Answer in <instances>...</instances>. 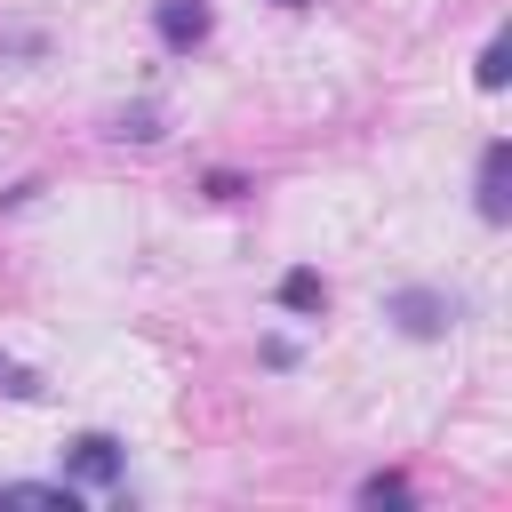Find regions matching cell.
I'll use <instances>...</instances> for the list:
<instances>
[{"instance_id":"obj_8","label":"cell","mask_w":512,"mask_h":512,"mask_svg":"<svg viewBox=\"0 0 512 512\" xmlns=\"http://www.w3.org/2000/svg\"><path fill=\"white\" fill-rule=\"evenodd\" d=\"M112 136H120V144H152V136H160V112H152V104H128V112H112Z\"/></svg>"},{"instance_id":"obj_4","label":"cell","mask_w":512,"mask_h":512,"mask_svg":"<svg viewBox=\"0 0 512 512\" xmlns=\"http://www.w3.org/2000/svg\"><path fill=\"white\" fill-rule=\"evenodd\" d=\"M504 168H512V144L496 136V144L480 152V192H472V208H480V224H504V216H512V200H504Z\"/></svg>"},{"instance_id":"obj_1","label":"cell","mask_w":512,"mask_h":512,"mask_svg":"<svg viewBox=\"0 0 512 512\" xmlns=\"http://www.w3.org/2000/svg\"><path fill=\"white\" fill-rule=\"evenodd\" d=\"M120 464H128V456H120L112 432H80V440L64 448V480H72V488H112Z\"/></svg>"},{"instance_id":"obj_5","label":"cell","mask_w":512,"mask_h":512,"mask_svg":"<svg viewBox=\"0 0 512 512\" xmlns=\"http://www.w3.org/2000/svg\"><path fill=\"white\" fill-rule=\"evenodd\" d=\"M0 504H48V512H72V504H80V488H72V480H8V488H0Z\"/></svg>"},{"instance_id":"obj_10","label":"cell","mask_w":512,"mask_h":512,"mask_svg":"<svg viewBox=\"0 0 512 512\" xmlns=\"http://www.w3.org/2000/svg\"><path fill=\"white\" fill-rule=\"evenodd\" d=\"M32 56H48V32H32V24L0 32V64H32Z\"/></svg>"},{"instance_id":"obj_12","label":"cell","mask_w":512,"mask_h":512,"mask_svg":"<svg viewBox=\"0 0 512 512\" xmlns=\"http://www.w3.org/2000/svg\"><path fill=\"white\" fill-rule=\"evenodd\" d=\"M280 8H304V0H280Z\"/></svg>"},{"instance_id":"obj_2","label":"cell","mask_w":512,"mask_h":512,"mask_svg":"<svg viewBox=\"0 0 512 512\" xmlns=\"http://www.w3.org/2000/svg\"><path fill=\"white\" fill-rule=\"evenodd\" d=\"M384 312H392L408 336H440V328H456V296H440V288H400Z\"/></svg>"},{"instance_id":"obj_9","label":"cell","mask_w":512,"mask_h":512,"mask_svg":"<svg viewBox=\"0 0 512 512\" xmlns=\"http://www.w3.org/2000/svg\"><path fill=\"white\" fill-rule=\"evenodd\" d=\"M360 504H368V512H384V504L400 512V504H408V480H400V472H368V480H360Z\"/></svg>"},{"instance_id":"obj_3","label":"cell","mask_w":512,"mask_h":512,"mask_svg":"<svg viewBox=\"0 0 512 512\" xmlns=\"http://www.w3.org/2000/svg\"><path fill=\"white\" fill-rule=\"evenodd\" d=\"M208 24H216V16H208V0H160V8H152V32H160L168 48H200V40H208Z\"/></svg>"},{"instance_id":"obj_7","label":"cell","mask_w":512,"mask_h":512,"mask_svg":"<svg viewBox=\"0 0 512 512\" xmlns=\"http://www.w3.org/2000/svg\"><path fill=\"white\" fill-rule=\"evenodd\" d=\"M504 72H512V40L496 32V40L480 48V64H472V88H488V96H496V88H504Z\"/></svg>"},{"instance_id":"obj_6","label":"cell","mask_w":512,"mask_h":512,"mask_svg":"<svg viewBox=\"0 0 512 512\" xmlns=\"http://www.w3.org/2000/svg\"><path fill=\"white\" fill-rule=\"evenodd\" d=\"M280 304H288V312H320V304H328V280L296 264V272H280Z\"/></svg>"},{"instance_id":"obj_11","label":"cell","mask_w":512,"mask_h":512,"mask_svg":"<svg viewBox=\"0 0 512 512\" xmlns=\"http://www.w3.org/2000/svg\"><path fill=\"white\" fill-rule=\"evenodd\" d=\"M240 192H248V176H232V168H216V176H208V200H240Z\"/></svg>"}]
</instances>
